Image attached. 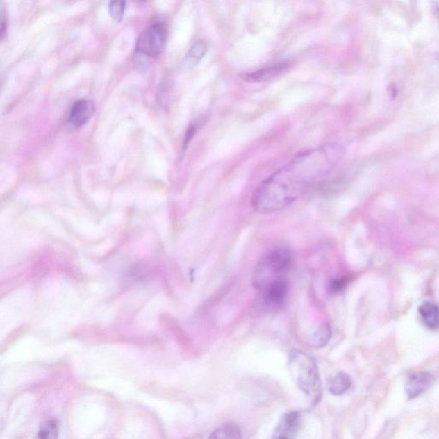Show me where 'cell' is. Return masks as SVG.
I'll return each instance as SVG.
<instances>
[{"mask_svg": "<svg viewBox=\"0 0 439 439\" xmlns=\"http://www.w3.org/2000/svg\"><path fill=\"white\" fill-rule=\"evenodd\" d=\"M344 156L345 149L336 142L299 154L259 185L252 196V207L262 214L283 210L307 188L331 174Z\"/></svg>", "mask_w": 439, "mask_h": 439, "instance_id": "6da1fadb", "label": "cell"}, {"mask_svg": "<svg viewBox=\"0 0 439 439\" xmlns=\"http://www.w3.org/2000/svg\"><path fill=\"white\" fill-rule=\"evenodd\" d=\"M288 367L299 389L317 404L322 396V383L314 358L301 350H292L289 354Z\"/></svg>", "mask_w": 439, "mask_h": 439, "instance_id": "7a4b0ae2", "label": "cell"}, {"mask_svg": "<svg viewBox=\"0 0 439 439\" xmlns=\"http://www.w3.org/2000/svg\"><path fill=\"white\" fill-rule=\"evenodd\" d=\"M290 250L284 247L272 249L259 260L252 277V284L258 291L268 286L274 281L283 278L292 265Z\"/></svg>", "mask_w": 439, "mask_h": 439, "instance_id": "3957f363", "label": "cell"}, {"mask_svg": "<svg viewBox=\"0 0 439 439\" xmlns=\"http://www.w3.org/2000/svg\"><path fill=\"white\" fill-rule=\"evenodd\" d=\"M258 292L257 302L255 305L256 312L258 314L276 312L283 306L286 301L288 284L285 278H281Z\"/></svg>", "mask_w": 439, "mask_h": 439, "instance_id": "277c9868", "label": "cell"}, {"mask_svg": "<svg viewBox=\"0 0 439 439\" xmlns=\"http://www.w3.org/2000/svg\"><path fill=\"white\" fill-rule=\"evenodd\" d=\"M167 28L163 22H156L145 29L142 33L137 42V52L147 55V56H156L162 52L165 43H166Z\"/></svg>", "mask_w": 439, "mask_h": 439, "instance_id": "5b68a950", "label": "cell"}, {"mask_svg": "<svg viewBox=\"0 0 439 439\" xmlns=\"http://www.w3.org/2000/svg\"><path fill=\"white\" fill-rule=\"evenodd\" d=\"M96 111V105L90 100H79L73 104L69 113V122L74 127L84 126Z\"/></svg>", "mask_w": 439, "mask_h": 439, "instance_id": "8992f818", "label": "cell"}, {"mask_svg": "<svg viewBox=\"0 0 439 439\" xmlns=\"http://www.w3.org/2000/svg\"><path fill=\"white\" fill-rule=\"evenodd\" d=\"M301 413L290 411L285 413L277 426L273 439H294L301 425Z\"/></svg>", "mask_w": 439, "mask_h": 439, "instance_id": "52a82bcc", "label": "cell"}, {"mask_svg": "<svg viewBox=\"0 0 439 439\" xmlns=\"http://www.w3.org/2000/svg\"><path fill=\"white\" fill-rule=\"evenodd\" d=\"M433 382L429 372H420L409 376L405 384L406 394L408 399H415L426 391Z\"/></svg>", "mask_w": 439, "mask_h": 439, "instance_id": "ba28073f", "label": "cell"}, {"mask_svg": "<svg viewBox=\"0 0 439 439\" xmlns=\"http://www.w3.org/2000/svg\"><path fill=\"white\" fill-rule=\"evenodd\" d=\"M420 318L428 329L435 331L439 328V307L433 302H425L419 307Z\"/></svg>", "mask_w": 439, "mask_h": 439, "instance_id": "9c48e42d", "label": "cell"}, {"mask_svg": "<svg viewBox=\"0 0 439 439\" xmlns=\"http://www.w3.org/2000/svg\"><path fill=\"white\" fill-rule=\"evenodd\" d=\"M288 68L286 64L274 65V67L262 69L260 71L250 73L246 76V79L249 82H263L270 78H274L280 73Z\"/></svg>", "mask_w": 439, "mask_h": 439, "instance_id": "30bf717a", "label": "cell"}, {"mask_svg": "<svg viewBox=\"0 0 439 439\" xmlns=\"http://www.w3.org/2000/svg\"><path fill=\"white\" fill-rule=\"evenodd\" d=\"M352 380L345 372H338L329 383V392L335 396H341L349 390Z\"/></svg>", "mask_w": 439, "mask_h": 439, "instance_id": "8fae6325", "label": "cell"}, {"mask_svg": "<svg viewBox=\"0 0 439 439\" xmlns=\"http://www.w3.org/2000/svg\"><path fill=\"white\" fill-rule=\"evenodd\" d=\"M208 439H242V434L235 424L229 423L217 428Z\"/></svg>", "mask_w": 439, "mask_h": 439, "instance_id": "7c38bea8", "label": "cell"}, {"mask_svg": "<svg viewBox=\"0 0 439 439\" xmlns=\"http://www.w3.org/2000/svg\"><path fill=\"white\" fill-rule=\"evenodd\" d=\"M331 329L326 323L322 324L320 328L313 333L309 340V344L313 347H323L327 345L331 339Z\"/></svg>", "mask_w": 439, "mask_h": 439, "instance_id": "4fadbf2b", "label": "cell"}, {"mask_svg": "<svg viewBox=\"0 0 439 439\" xmlns=\"http://www.w3.org/2000/svg\"><path fill=\"white\" fill-rule=\"evenodd\" d=\"M207 50V45L206 42L203 41H197L194 43V45L189 50L188 56L185 58V64L189 67H194V65L199 63L202 60V58L206 54Z\"/></svg>", "mask_w": 439, "mask_h": 439, "instance_id": "5bb4252c", "label": "cell"}, {"mask_svg": "<svg viewBox=\"0 0 439 439\" xmlns=\"http://www.w3.org/2000/svg\"><path fill=\"white\" fill-rule=\"evenodd\" d=\"M58 425L56 420H51L43 424L38 433V439H58Z\"/></svg>", "mask_w": 439, "mask_h": 439, "instance_id": "9a60e30c", "label": "cell"}, {"mask_svg": "<svg viewBox=\"0 0 439 439\" xmlns=\"http://www.w3.org/2000/svg\"><path fill=\"white\" fill-rule=\"evenodd\" d=\"M126 2L124 1H112L109 3V13L113 19L116 21H122L124 17V10H126Z\"/></svg>", "mask_w": 439, "mask_h": 439, "instance_id": "2e32d148", "label": "cell"}, {"mask_svg": "<svg viewBox=\"0 0 439 439\" xmlns=\"http://www.w3.org/2000/svg\"><path fill=\"white\" fill-rule=\"evenodd\" d=\"M349 283V278L347 276L338 278V279H335L331 281V289L332 292H338L343 290L347 286V284Z\"/></svg>", "mask_w": 439, "mask_h": 439, "instance_id": "e0dca14e", "label": "cell"}, {"mask_svg": "<svg viewBox=\"0 0 439 439\" xmlns=\"http://www.w3.org/2000/svg\"><path fill=\"white\" fill-rule=\"evenodd\" d=\"M7 28V17L6 16V10L3 7L1 9V25H0V38L1 39L5 36Z\"/></svg>", "mask_w": 439, "mask_h": 439, "instance_id": "ac0fdd59", "label": "cell"}, {"mask_svg": "<svg viewBox=\"0 0 439 439\" xmlns=\"http://www.w3.org/2000/svg\"><path fill=\"white\" fill-rule=\"evenodd\" d=\"M436 12L438 14L439 16V3H438L437 6H436Z\"/></svg>", "mask_w": 439, "mask_h": 439, "instance_id": "d6986e66", "label": "cell"}]
</instances>
